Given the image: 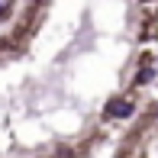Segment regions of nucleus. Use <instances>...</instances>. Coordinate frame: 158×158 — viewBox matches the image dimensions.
I'll return each instance as SVG.
<instances>
[{
	"mask_svg": "<svg viewBox=\"0 0 158 158\" xmlns=\"http://www.w3.org/2000/svg\"><path fill=\"white\" fill-rule=\"evenodd\" d=\"M135 113V106L129 103V100H123V97H113L110 103H106V116L110 119H129Z\"/></svg>",
	"mask_w": 158,
	"mask_h": 158,
	"instance_id": "f257e3e1",
	"label": "nucleus"
},
{
	"mask_svg": "<svg viewBox=\"0 0 158 158\" xmlns=\"http://www.w3.org/2000/svg\"><path fill=\"white\" fill-rule=\"evenodd\" d=\"M152 77H155V68H152V64H145V68L139 71V77H135V81H139V84H145V81H152Z\"/></svg>",
	"mask_w": 158,
	"mask_h": 158,
	"instance_id": "f03ea898",
	"label": "nucleus"
},
{
	"mask_svg": "<svg viewBox=\"0 0 158 158\" xmlns=\"http://www.w3.org/2000/svg\"><path fill=\"white\" fill-rule=\"evenodd\" d=\"M6 10H10V3H0V16H3V13H6Z\"/></svg>",
	"mask_w": 158,
	"mask_h": 158,
	"instance_id": "7ed1b4c3",
	"label": "nucleus"
}]
</instances>
